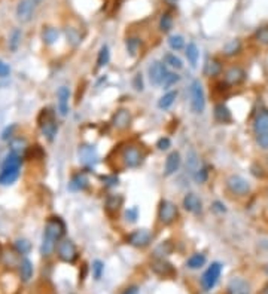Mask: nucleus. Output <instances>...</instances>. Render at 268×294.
<instances>
[{
	"label": "nucleus",
	"mask_w": 268,
	"mask_h": 294,
	"mask_svg": "<svg viewBox=\"0 0 268 294\" xmlns=\"http://www.w3.org/2000/svg\"><path fill=\"white\" fill-rule=\"evenodd\" d=\"M66 233V225L60 217H49L45 230H43V238H42V245H40V254L43 257H48L54 253L57 248L58 242Z\"/></svg>",
	"instance_id": "nucleus-1"
},
{
	"label": "nucleus",
	"mask_w": 268,
	"mask_h": 294,
	"mask_svg": "<svg viewBox=\"0 0 268 294\" xmlns=\"http://www.w3.org/2000/svg\"><path fill=\"white\" fill-rule=\"evenodd\" d=\"M20 166H21V156L14 152H9L3 161L2 171H0V184L2 186L12 184L20 175Z\"/></svg>",
	"instance_id": "nucleus-2"
},
{
	"label": "nucleus",
	"mask_w": 268,
	"mask_h": 294,
	"mask_svg": "<svg viewBox=\"0 0 268 294\" xmlns=\"http://www.w3.org/2000/svg\"><path fill=\"white\" fill-rule=\"evenodd\" d=\"M39 128H40V132L49 140L52 141L57 135V131H58V124H57V119H55V115L51 109H43L39 115Z\"/></svg>",
	"instance_id": "nucleus-3"
},
{
	"label": "nucleus",
	"mask_w": 268,
	"mask_h": 294,
	"mask_svg": "<svg viewBox=\"0 0 268 294\" xmlns=\"http://www.w3.org/2000/svg\"><path fill=\"white\" fill-rule=\"evenodd\" d=\"M121 159L127 168H137L145 161V153L142 149H139L134 144H128L121 152Z\"/></svg>",
	"instance_id": "nucleus-4"
},
{
	"label": "nucleus",
	"mask_w": 268,
	"mask_h": 294,
	"mask_svg": "<svg viewBox=\"0 0 268 294\" xmlns=\"http://www.w3.org/2000/svg\"><path fill=\"white\" fill-rule=\"evenodd\" d=\"M191 109L195 115H200L206 109V95L200 80H194L191 83Z\"/></svg>",
	"instance_id": "nucleus-5"
},
{
	"label": "nucleus",
	"mask_w": 268,
	"mask_h": 294,
	"mask_svg": "<svg viewBox=\"0 0 268 294\" xmlns=\"http://www.w3.org/2000/svg\"><path fill=\"white\" fill-rule=\"evenodd\" d=\"M177 216H179V211H177L176 204H173L171 201H167V199H162L159 202V207H158V220H159L161 225H164V226L173 225L177 220Z\"/></svg>",
	"instance_id": "nucleus-6"
},
{
	"label": "nucleus",
	"mask_w": 268,
	"mask_h": 294,
	"mask_svg": "<svg viewBox=\"0 0 268 294\" xmlns=\"http://www.w3.org/2000/svg\"><path fill=\"white\" fill-rule=\"evenodd\" d=\"M57 256L64 263H75L77 260V247L72 239H61L57 245Z\"/></svg>",
	"instance_id": "nucleus-7"
},
{
	"label": "nucleus",
	"mask_w": 268,
	"mask_h": 294,
	"mask_svg": "<svg viewBox=\"0 0 268 294\" xmlns=\"http://www.w3.org/2000/svg\"><path fill=\"white\" fill-rule=\"evenodd\" d=\"M221 273H222V264L219 261H215L212 263L207 270L203 273L201 276V285L206 291H210L216 287L219 278H221Z\"/></svg>",
	"instance_id": "nucleus-8"
},
{
	"label": "nucleus",
	"mask_w": 268,
	"mask_h": 294,
	"mask_svg": "<svg viewBox=\"0 0 268 294\" xmlns=\"http://www.w3.org/2000/svg\"><path fill=\"white\" fill-rule=\"evenodd\" d=\"M227 187L231 193L237 196H247L250 193V184L241 175H230L227 180Z\"/></svg>",
	"instance_id": "nucleus-9"
},
{
	"label": "nucleus",
	"mask_w": 268,
	"mask_h": 294,
	"mask_svg": "<svg viewBox=\"0 0 268 294\" xmlns=\"http://www.w3.org/2000/svg\"><path fill=\"white\" fill-rule=\"evenodd\" d=\"M127 242L134 248H146L152 242V233L148 229H137L127 236Z\"/></svg>",
	"instance_id": "nucleus-10"
},
{
	"label": "nucleus",
	"mask_w": 268,
	"mask_h": 294,
	"mask_svg": "<svg viewBox=\"0 0 268 294\" xmlns=\"http://www.w3.org/2000/svg\"><path fill=\"white\" fill-rule=\"evenodd\" d=\"M168 68H167V65L164 64V63H161V61H153L151 65H149V68H148V74H149V80H151V83H153V85H161L162 86V83H164V80H165V77L168 76Z\"/></svg>",
	"instance_id": "nucleus-11"
},
{
	"label": "nucleus",
	"mask_w": 268,
	"mask_h": 294,
	"mask_svg": "<svg viewBox=\"0 0 268 294\" xmlns=\"http://www.w3.org/2000/svg\"><path fill=\"white\" fill-rule=\"evenodd\" d=\"M246 80V71L240 65L230 67L224 74V83L227 86H238Z\"/></svg>",
	"instance_id": "nucleus-12"
},
{
	"label": "nucleus",
	"mask_w": 268,
	"mask_h": 294,
	"mask_svg": "<svg viewBox=\"0 0 268 294\" xmlns=\"http://www.w3.org/2000/svg\"><path fill=\"white\" fill-rule=\"evenodd\" d=\"M36 6L38 5L33 2V0H21V2L17 5V9H15L17 20L20 23H29L33 18Z\"/></svg>",
	"instance_id": "nucleus-13"
},
{
	"label": "nucleus",
	"mask_w": 268,
	"mask_h": 294,
	"mask_svg": "<svg viewBox=\"0 0 268 294\" xmlns=\"http://www.w3.org/2000/svg\"><path fill=\"white\" fill-rule=\"evenodd\" d=\"M133 116L130 110L127 109H119L114 116H112V127L118 131H125L131 127Z\"/></svg>",
	"instance_id": "nucleus-14"
},
{
	"label": "nucleus",
	"mask_w": 268,
	"mask_h": 294,
	"mask_svg": "<svg viewBox=\"0 0 268 294\" xmlns=\"http://www.w3.org/2000/svg\"><path fill=\"white\" fill-rule=\"evenodd\" d=\"M227 291H228V294H250L252 287H250L249 281H246L244 278L235 276L228 282Z\"/></svg>",
	"instance_id": "nucleus-15"
},
{
	"label": "nucleus",
	"mask_w": 268,
	"mask_h": 294,
	"mask_svg": "<svg viewBox=\"0 0 268 294\" xmlns=\"http://www.w3.org/2000/svg\"><path fill=\"white\" fill-rule=\"evenodd\" d=\"M77 155H79L80 163L85 166H93L97 162V152L93 146H88V144L79 146Z\"/></svg>",
	"instance_id": "nucleus-16"
},
{
	"label": "nucleus",
	"mask_w": 268,
	"mask_h": 294,
	"mask_svg": "<svg viewBox=\"0 0 268 294\" xmlns=\"http://www.w3.org/2000/svg\"><path fill=\"white\" fill-rule=\"evenodd\" d=\"M253 132L255 135L268 132V109H261L253 119Z\"/></svg>",
	"instance_id": "nucleus-17"
},
{
	"label": "nucleus",
	"mask_w": 268,
	"mask_h": 294,
	"mask_svg": "<svg viewBox=\"0 0 268 294\" xmlns=\"http://www.w3.org/2000/svg\"><path fill=\"white\" fill-rule=\"evenodd\" d=\"M184 208L188 211V213H192V214H200L203 211V202L201 199L195 193H187L185 198H184Z\"/></svg>",
	"instance_id": "nucleus-18"
},
{
	"label": "nucleus",
	"mask_w": 268,
	"mask_h": 294,
	"mask_svg": "<svg viewBox=\"0 0 268 294\" xmlns=\"http://www.w3.org/2000/svg\"><path fill=\"white\" fill-rule=\"evenodd\" d=\"M182 163V156L179 152H171L167 159H165V165H164V175H173L179 168H181Z\"/></svg>",
	"instance_id": "nucleus-19"
},
{
	"label": "nucleus",
	"mask_w": 268,
	"mask_h": 294,
	"mask_svg": "<svg viewBox=\"0 0 268 294\" xmlns=\"http://www.w3.org/2000/svg\"><path fill=\"white\" fill-rule=\"evenodd\" d=\"M58 98V112L61 116H67L69 113V101H70V91L67 86H61L57 92Z\"/></svg>",
	"instance_id": "nucleus-20"
},
{
	"label": "nucleus",
	"mask_w": 268,
	"mask_h": 294,
	"mask_svg": "<svg viewBox=\"0 0 268 294\" xmlns=\"http://www.w3.org/2000/svg\"><path fill=\"white\" fill-rule=\"evenodd\" d=\"M152 270H153L156 275H159V276H171V275L176 273L173 264L168 263V261H165L164 259H156V260L152 263Z\"/></svg>",
	"instance_id": "nucleus-21"
},
{
	"label": "nucleus",
	"mask_w": 268,
	"mask_h": 294,
	"mask_svg": "<svg viewBox=\"0 0 268 294\" xmlns=\"http://www.w3.org/2000/svg\"><path fill=\"white\" fill-rule=\"evenodd\" d=\"M122 204H124V196L118 195V193H112V195H109L108 198H106L105 207H106V211L109 214H115V213H118L121 210Z\"/></svg>",
	"instance_id": "nucleus-22"
},
{
	"label": "nucleus",
	"mask_w": 268,
	"mask_h": 294,
	"mask_svg": "<svg viewBox=\"0 0 268 294\" xmlns=\"http://www.w3.org/2000/svg\"><path fill=\"white\" fill-rule=\"evenodd\" d=\"M88 177L85 175V172H79V174H75L69 183V189L73 190V192H82L88 187Z\"/></svg>",
	"instance_id": "nucleus-23"
},
{
	"label": "nucleus",
	"mask_w": 268,
	"mask_h": 294,
	"mask_svg": "<svg viewBox=\"0 0 268 294\" xmlns=\"http://www.w3.org/2000/svg\"><path fill=\"white\" fill-rule=\"evenodd\" d=\"M215 119L221 124H230L232 121V115H231V110L224 104V103H219L215 106Z\"/></svg>",
	"instance_id": "nucleus-24"
},
{
	"label": "nucleus",
	"mask_w": 268,
	"mask_h": 294,
	"mask_svg": "<svg viewBox=\"0 0 268 294\" xmlns=\"http://www.w3.org/2000/svg\"><path fill=\"white\" fill-rule=\"evenodd\" d=\"M20 276L24 282H29L33 276V263L29 259H23L20 261Z\"/></svg>",
	"instance_id": "nucleus-25"
},
{
	"label": "nucleus",
	"mask_w": 268,
	"mask_h": 294,
	"mask_svg": "<svg viewBox=\"0 0 268 294\" xmlns=\"http://www.w3.org/2000/svg\"><path fill=\"white\" fill-rule=\"evenodd\" d=\"M176 98H177V91H168L167 94H164V95L159 98L158 107H159L161 110H167V109H170V107L174 104Z\"/></svg>",
	"instance_id": "nucleus-26"
},
{
	"label": "nucleus",
	"mask_w": 268,
	"mask_h": 294,
	"mask_svg": "<svg viewBox=\"0 0 268 294\" xmlns=\"http://www.w3.org/2000/svg\"><path fill=\"white\" fill-rule=\"evenodd\" d=\"M206 256L203 254V253H195V254H192L190 259H188V261H187V267H190V269H192V270H197V269H200V267H203L204 264H206Z\"/></svg>",
	"instance_id": "nucleus-27"
},
{
	"label": "nucleus",
	"mask_w": 268,
	"mask_h": 294,
	"mask_svg": "<svg viewBox=\"0 0 268 294\" xmlns=\"http://www.w3.org/2000/svg\"><path fill=\"white\" fill-rule=\"evenodd\" d=\"M140 45H142V40L137 37V36H131L125 40V49L128 52L130 57H136L139 54V49H140Z\"/></svg>",
	"instance_id": "nucleus-28"
},
{
	"label": "nucleus",
	"mask_w": 268,
	"mask_h": 294,
	"mask_svg": "<svg viewBox=\"0 0 268 294\" xmlns=\"http://www.w3.org/2000/svg\"><path fill=\"white\" fill-rule=\"evenodd\" d=\"M185 55H187V58H188V61H190V64L192 65V67H195L197 65V63H198V57H200V52H198V48H197V45L195 43H188V46H187V49H185Z\"/></svg>",
	"instance_id": "nucleus-29"
},
{
	"label": "nucleus",
	"mask_w": 268,
	"mask_h": 294,
	"mask_svg": "<svg viewBox=\"0 0 268 294\" xmlns=\"http://www.w3.org/2000/svg\"><path fill=\"white\" fill-rule=\"evenodd\" d=\"M162 63H164L165 65L171 67V68H176V70H181V68L184 67L182 60L179 58L177 55H174V54H165L164 58H162Z\"/></svg>",
	"instance_id": "nucleus-30"
},
{
	"label": "nucleus",
	"mask_w": 268,
	"mask_h": 294,
	"mask_svg": "<svg viewBox=\"0 0 268 294\" xmlns=\"http://www.w3.org/2000/svg\"><path fill=\"white\" fill-rule=\"evenodd\" d=\"M240 51H241V42H240L238 39H232V40H230V42L224 46V54H225L227 57L237 55Z\"/></svg>",
	"instance_id": "nucleus-31"
},
{
	"label": "nucleus",
	"mask_w": 268,
	"mask_h": 294,
	"mask_svg": "<svg viewBox=\"0 0 268 294\" xmlns=\"http://www.w3.org/2000/svg\"><path fill=\"white\" fill-rule=\"evenodd\" d=\"M109 60H111V51H109V46L108 45H103L99 51V55H97V68H102L105 65L109 64Z\"/></svg>",
	"instance_id": "nucleus-32"
},
{
	"label": "nucleus",
	"mask_w": 268,
	"mask_h": 294,
	"mask_svg": "<svg viewBox=\"0 0 268 294\" xmlns=\"http://www.w3.org/2000/svg\"><path fill=\"white\" fill-rule=\"evenodd\" d=\"M171 251H173L171 242H170V241H165V242H161V244L155 248L153 256H155L156 259H164L165 256L171 254Z\"/></svg>",
	"instance_id": "nucleus-33"
},
{
	"label": "nucleus",
	"mask_w": 268,
	"mask_h": 294,
	"mask_svg": "<svg viewBox=\"0 0 268 294\" xmlns=\"http://www.w3.org/2000/svg\"><path fill=\"white\" fill-rule=\"evenodd\" d=\"M42 39L46 45H52L58 40V30L54 27H46L42 33Z\"/></svg>",
	"instance_id": "nucleus-34"
},
{
	"label": "nucleus",
	"mask_w": 268,
	"mask_h": 294,
	"mask_svg": "<svg viewBox=\"0 0 268 294\" xmlns=\"http://www.w3.org/2000/svg\"><path fill=\"white\" fill-rule=\"evenodd\" d=\"M171 29H173V17L168 12H165L159 18V30L162 33H168Z\"/></svg>",
	"instance_id": "nucleus-35"
},
{
	"label": "nucleus",
	"mask_w": 268,
	"mask_h": 294,
	"mask_svg": "<svg viewBox=\"0 0 268 294\" xmlns=\"http://www.w3.org/2000/svg\"><path fill=\"white\" fill-rule=\"evenodd\" d=\"M221 71H222V64H221V61H218L215 58L212 61H209V64L206 65V74L207 76H219Z\"/></svg>",
	"instance_id": "nucleus-36"
},
{
	"label": "nucleus",
	"mask_w": 268,
	"mask_h": 294,
	"mask_svg": "<svg viewBox=\"0 0 268 294\" xmlns=\"http://www.w3.org/2000/svg\"><path fill=\"white\" fill-rule=\"evenodd\" d=\"M21 39H23V33H21V30L15 29V30L11 33V37H9V48H11L12 51H17V49H18V46L21 45Z\"/></svg>",
	"instance_id": "nucleus-37"
},
{
	"label": "nucleus",
	"mask_w": 268,
	"mask_h": 294,
	"mask_svg": "<svg viewBox=\"0 0 268 294\" xmlns=\"http://www.w3.org/2000/svg\"><path fill=\"white\" fill-rule=\"evenodd\" d=\"M255 39L261 43V45H267L268 46V24L262 26L256 30L255 33Z\"/></svg>",
	"instance_id": "nucleus-38"
},
{
	"label": "nucleus",
	"mask_w": 268,
	"mask_h": 294,
	"mask_svg": "<svg viewBox=\"0 0 268 294\" xmlns=\"http://www.w3.org/2000/svg\"><path fill=\"white\" fill-rule=\"evenodd\" d=\"M168 45H170V48H171L173 51H181V49L185 46V40H184V37H182V36H179V34H176V36H170V39H168Z\"/></svg>",
	"instance_id": "nucleus-39"
},
{
	"label": "nucleus",
	"mask_w": 268,
	"mask_h": 294,
	"mask_svg": "<svg viewBox=\"0 0 268 294\" xmlns=\"http://www.w3.org/2000/svg\"><path fill=\"white\" fill-rule=\"evenodd\" d=\"M32 248V244L27 239H17L15 241V250L18 254H27Z\"/></svg>",
	"instance_id": "nucleus-40"
},
{
	"label": "nucleus",
	"mask_w": 268,
	"mask_h": 294,
	"mask_svg": "<svg viewBox=\"0 0 268 294\" xmlns=\"http://www.w3.org/2000/svg\"><path fill=\"white\" fill-rule=\"evenodd\" d=\"M66 36H67V40H69L72 45H77V43L80 42V34L77 33L76 29H72V27L66 29Z\"/></svg>",
	"instance_id": "nucleus-41"
},
{
	"label": "nucleus",
	"mask_w": 268,
	"mask_h": 294,
	"mask_svg": "<svg viewBox=\"0 0 268 294\" xmlns=\"http://www.w3.org/2000/svg\"><path fill=\"white\" fill-rule=\"evenodd\" d=\"M187 165H188V168L191 169L192 174H195V171L200 168V165H198V158H197V155H195L194 152H191V153L188 155V162H187Z\"/></svg>",
	"instance_id": "nucleus-42"
},
{
	"label": "nucleus",
	"mask_w": 268,
	"mask_h": 294,
	"mask_svg": "<svg viewBox=\"0 0 268 294\" xmlns=\"http://www.w3.org/2000/svg\"><path fill=\"white\" fill-rule=\"evenodd\" d=\"M194 178H195L197 183H206L207 178H209V171H207V168H206V166L198 168V169L195 171V174H194Z\"/></svg>",
	"instance_id": "nucleus-43"
},
{
	"label": "nucleus",
	"mask_w": 268,
	"mask_h": 294,
	"mask_svg": "<svg viewBox=\"0 0 268 294\" xmlns=\"http://www.w3.org/2000/svg\"><path fill=\"white\" fill-rule=\"evenodd\" d=\"M103 270H105V263L102 260H96L93 263V275H94V279H100L102 275H103Z\"/></svg>",
	"instance_id": "nucleus-44"
},
{
	"label": "nucleus",
	"mask_w": 268,
	"mask_h": 294,
	"mask_svg": "<svg viewBox=\"0 0 268 294\" xmlns=\"http://www.w3.org/2000/svg\"><path fill=\"white\" fill-rule=\"evenodd\" d=\"M26 149H27L26 141H24V140H21V138H18V140H15V141L12 143V150H11V152H14V153H17V155H20V156H21V153H23V152H26Z\"/></svg>",
	"instance_id": "nucleus-45"
},
{
	"label": "nucleus",
	"mask_w": 268,
	"mask_h": 294,
	"mask_svg": "<svg viewBox=\"0 0 268 294\" xmlns=\"http://www.w3.org/2000/svg\"><path fill=\"white\" fill-rule=\"evenodd\" d=\"M179 80H181V76H179L177 73H168V76L165 77V80H164V83H162V86L164 88H168V86H173V85H176Z\"/></svg>",
	"instance_id": "nucleus-46"
},
{
	"label": "nucleus",
	"mask_w": 268,
	"mask_h": 294,
	"mask_svg": "<svg viewBox=\"0 0 268 294\" xmlns=\"http://www.w3.org/2000/svg\"><path fill=\"white\" fill-rule=\"evenodd\" d=\"M137 219H139V210H137V207L128 208V210L125 211V220H127L128 223H136Z\"/></svg>",
	"instance_id": "nucleus-47"
},
{
	"label": "nucleus",
	"mask_w": 268,
	"mask_h": 294,
	"mask_svg": "<svg viewBox=\"0 0 268 294\" xmlns=\"http://www.w3.org/2000/svg\"><path fill=\"white\" fill-rule=\"evenodd\" d=\"M156 147H158V150H161V152L168 150V149L171 147V141H170V138H168V137H161V138L156 141Z\"/></svg>",
	"instance_id": "nucleus-48"
},
{
	"label": "nucleus",
	"mask_w": 268,
	"mask_h": 294,
	"mask_svg": "<svg viewBox=\"0 0 268 294\" xmlns=\"http://www.w3.org/2000/svg\"><path fill=\"white\" fill-rule=\"evenodd\" d=\"M256 143L262 150H268V132L267 134H261L256 135Z\"/></svg>",
	"instance_id": "nucleus-49"
},
{
	"label": "nucleus",
	"mask_w": 268,
	"mask_h": 294,
	"mask_svg": "<svg viewBox=\"0 0 268 294\" xmlns=\"http://www.w3.org/2000/svg\"><path fill=\"white\" fill-rule=\"evenodd\" d=\"M9 73H11V67L5 61L0 60V77H6L9 76Z\"/></svg>",
	"instance_id": "nucleus-50"
},
{
	"label": "nucleus",
	"mask_w": 268,
	"mask_h": 294,
	"mask_svg": "<svg viewBox=\"0 0 268 294\" xmlns=\"http://www.w3.org/2000/svg\"><path fill=\"white\" fill-rule=\"evenodd\" d=\"M212 210H213L215 213H219V214H222V213L227 211L225 205H224L222 202H219V201H215V202L212 204Z\"/></svg>",
	"instance_id": "nucleus-51"
},
{
	"label": "nucleus",
	"mask_w": 268,
	"mask_h": 294,
	"mask_svg": "<svg viewBox=\"0 0 268 294\" xmlns=\"http://www.w3.org/2000/svg\"><path fill=\"white\" fill-rule=\"evenodd\" d=\"M252 174L255 175V177H259V178H262L264 175H265V172H264V169L258 165V163H255V165H252Z\"/></svg>",
	"instance_id": "nucleus-52"
},
{
	"label": "nucleus",
	"mask_w": 268,
	"mask_h": 294,
	"mask_svg": "<svg viewBox=\"0 0 268 294\" xmlns=\"http://www.w3.org/2000/svg\"><path fill=\"white\" fill-rule=\"evenodd\" d=\"M134 88L137 91H143V77H142V74H137L134 77Z\"/></svg>",
	"instance_id": "nucleus-53"
},
{
	"label": "nucleus",
	"mask_w": 268,
	"mask_h": 294,
	"mask_svg": "<svg viewBox=\"0 0 268 294\" xmlns=\"http://www.w3.org/2000/svg\"><path fill=\"white\" fill-rule=\"evenodd\" d=\"M122 294H140V290L137 285H130L122 291Z\"/></svg>",
	"instance_id": "nucleus-54"
},
{
	"label": "nucleus",
	"mask_w": 268,
	"mask_h": 294,
	"mask_svg": "<svg viewBox=\"0 0 268 294\" xmlns=\"http://www.w3.org/2000/svg\"><path fill=\"white\" fill-rule=\"evenodd\" d=\"M103 180L106 181V186H116V184H118V178H116L115 175H112V177H105Z\"/></svg>",
	"instance_id": "nucleus-55"
},
{
	"label": "nucleus",
	"mask_w": 268,
	"mask_h": 294,
	"mask_svg": "<svg viewBox=\"0 0 268 294\" xmlns=\"http://www.w3.org/2000/svg\"><path fill=\"white\" fill-rule=\"evenodd\" d=\"M164 2H165L167 5H170V6H176V3H177V0H164Z\"/></svg>",
	"instance_id": "nucleus-56"
},
{
	"label": "nucleus",
	"mask_w": 268,
	"mask_h": 294,
	"mask_svg": "<svg viewBox=\"0 0 268 294\" xmlns=\"http://www.w3.org/2000/svg\"><path fill=\"white\" fill-rule=\"evenodd\" d=\"M3 257V251H2V245H0V259Z\"/></svg>",
	"instance_id": "nucleus-57"
},
{
	"label": "nucleus",
	"mask_w": 268,
	"mask_h": 294,
	"mask_svg": "<svg viewBox=\"0 0 268 294\" xmlns=\"http://www.w3.org/2000/svg\"><path fill=\"white\" fill-rule=\"evenodd\" d=\"M33 2H35V3L38 5V3H40V2H42V0H33Z\"/></svg>",
	"instance_id": "nucleus-58"
}]
</instances>
